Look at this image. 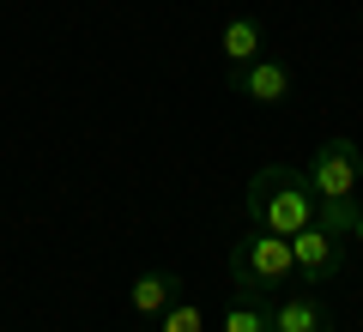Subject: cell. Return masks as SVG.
Returning a JSON list of instances; mask_svg holds the SVG:
<instances>
[{
    "label": "cell",
    "instance_id": "cell-1",
    "mask_svg": "<svg viewBox=\"0 0 363 332\" xmlns=\"http://www.w3.org/2000/svg\"><path fill=\"white\" fill-rule=\"evenodd\" d=\"M242 205H248V224H255V230H272V236H297V230L315 224V188H309V176L291 169V164L255 169Z\"/></svg>",
    "mask_w": 363,
    "mask_h": 332
},
{
    "label": "cell",
    "instance_id": "cell-2",
    "mask_svg": "<svg viewBox=\"0 0 363 332\" xmlns=\"http://www.w3.org/2000/svg\"><path fill=\"white\" fill-rule=\"evenodd\" d=\"M297 278V254H291V236H272L248 224L242 242H230V284L242 296H260L267 302L272 290H291Z\"/></svg>",
    "mask_w": 363,
    "mask_h": 332
},
{
    "label": "cell",
    "instance_id": "cell-3",
    "mask_svg": "<svg viewBox=\"0 0 363 332\" xmlns=\"http://www.w3.org/2000/svg\"><path fill=\"white\" fill-rule=\"evenodd\" d=\"M303 176H309L315 200H357V188H363V151H357V139H345V133L321 139Z\"/></svg>",
    "mask_w": 363,
    "mask_h": 332
},
{
    "label": "cell",
    "instance_id": "cell-4",
    "mask_svg": "<svg viewBox=\"0 0 363 332\" xmlns=\"http://www.w3.org/2000/svg\"><path fill=\"white\" fill-rule=\"evenodd\" d=\"M291 254H297V278L309 284V290L333 284L339 266H345V242H339V236H327L321 224H309V230L291 236Z\"/></svg>",
    "mask_w": 363,
    "mask_h": 332
},
{
    "label": "cell",
    "instance_id": "cell-5",
    "mask_svg": "<svg viewBox=\"0 0 363 332\" xmlns=\"http://www.w3.org/2000/svg\"><path fill=\"white\" fill-rule=\"evenodd\" d=\"M236 91H242L248 103H260V109H279V103L291 97V67L272 61V55H260L255 67H242V73H236Z\"/></svg>",
    "mask_w": 363,
    "mask_h": 332
},
{
    "label": "cell",
    "instance_id": "cell-6",
    "mask_svg": "<svg viewBox=\"0 0 363 332\" xmlns=\"http://www.w3.org/2000/svg\"><path fill=\"white\" fill-rule=\"evenodd\" d=\"M272 332H333V314L315 290H291L285 302H272Z\"/></svg>",
    "mask_w": 363,
    "mask_h": 332
},
{
    "label": "cell",
    "instance_id": "cell-7",
    "mask_svg": "<svg viewBox=\"0 0 363 332\" xmlns=\"http://www.w3.org/2000/svg\"><path fill=\"white\" fill-rule=\"evenodd\" d=\"M218 49H224V61H230V73H242V67H255V61H260L267 37H260V25H255L248 13H236V18H224V30H218Z\"/></svg>",
    "mask_w": 363,
    "mask_h": 332
},
{
    "label": "cell",
    "instance_id": "cell-8",
    "mask_svg": "<svg viewBox=\"0 0 363 332\" xmlns=\"http://www.w3.org/2000/svg\"><path fill=\"white\" fill-rule=\"evenodd\" d=\"M176 296H182V278H176V272H140L133 290H128V308H133L140 320H157Z\"/></svg>",
    "mask_w": 363,
    "mask_h": 332
},
{
    "label": "cell",
    "instance_id": "cell-9",
    "mask_svg": "<svg viewBox=\"0 0 363 332\" xmlns=\"http://www.w3.org/2000/svg\"><path fill=\"white\" fill-rule=\"evenodd\" d=\"M224 332H272V302H260V296H236V302L224 308Z\"/></svg>",
    "mask_w": 363,
    "mask_h": 332
},
{
    "label": "cell",
    "instance_id": "cell-10",
    "mask_svg": "<svg viewBox=\"0 0 363 332\" xmlns=\"http://www.w3.org/2000/svg\"><path fill=\"white\" fill-rule=\"evenodd\" d=\"M357 205L363 200H315V224H321L327 236H339V242H351V230H357Z\"/></svg>",
    "mask_w": 363,
    "mask_h": 332
},
{
    "label": "cell",
    "instance_id": "cell-11",
    "mask_svg": "<svg viewBox=\"0 0 363 332\" xmlns=\"http://www.w3.org/2000/svg\"><path fill=\"white\" fill-rule=\"evenodd\" d=\"M157 332H206V314H200V302H169L164 314H157Z\"/></svg>",
    "mask_w": 363,
    "mask_h": 332
},
{
    "label": "cell",
    "instance_id": "cell-12",
    "mask_svg": "<svg viewBox=\"0 0 363 332\" xmlns=\"http://www.w3.org/2000/svg\"><path fill=\"white\" fill-rule=\"evenodd\" d=\"M351 242H357V248H363V205H357V230H351Z\"/></svg>",
    "mask_w": 363,
    "mask_h": 332
},
{
    "label": "cell",
    "instance_id": "cell-13",
    "mask_svg": "<svg viewBox=\"0 0 363 332\" xmlns=\"http://www.w3.org/2000/svg\"><path fill=\"white\" fill-rule=\"evenodd\" d=\"M145 332H157V326H145Z\"/></svg>",
    "mask_w": 363,
    "mask_h": 332
}]
</instances>
